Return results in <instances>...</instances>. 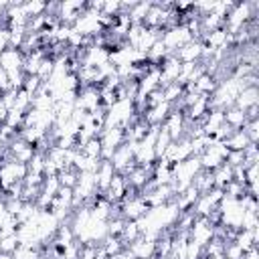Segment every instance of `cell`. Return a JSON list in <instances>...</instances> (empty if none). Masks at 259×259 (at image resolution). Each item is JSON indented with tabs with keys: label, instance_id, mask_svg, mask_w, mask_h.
Segmentation results:
<instances>
[{
	"label": "cell",
	"instance_id": "obj_1",
	"mask_svg": "<svg viewBox=\"0 0 259 259\" xmlns=\"http://www.w3.org/2000/svg\"><path fill=\"white\" fill-rule=\"evenodd\" d=\"M28 174V166L22 162L12 160L10 156H4L0 162V184L2 190H8L14 184H20Z\"/></svg>",
	"mask_w": 259,
	"mask_h": 259
},
{
	"label": "cell",
	"instance_id": "obj_4",
	"mask_svg": "<svg viewBox=\"0 0 259 259\" xmlns=\"http://www.w3.org/2000/svg\"><path fill=\"white\" fill-rule=\"evenodd\" d=\"M257 97H259V93H257V85H249V87L241 89V93L237 95V99H235L233 105H235L237 109H241V111H247L249 107L257 105Z\"/></svg>",
	"mask_w": 259,
	"mask_h": 259
},
{
	"label": "cell",
	"instance_id": "obj_8",
	"mask_svg": "<svg viewBox=\"0 0 259 259\" xmlns=\"http://www.w3.org/2000/svg\"><path fill=\"white\" fill-rule=\"evenodd\" d=\"M2 192H4V190H2V184H0V196H2Z\"/></svg>",
	"mask_w": 259,
	"mask_h": 259
},
{
	"label": "cell",
	"instance_id": "obj_3",
	"mask_svg": "<svg viewBox=\"0 0 259 259\" xmlns=\"http://www.w3.org/2000/svg\"><path fill=\"white\" fill-rule=\"evenodd\" d=\"M24 65V53L20 49H6L2 55H0V67L6 71V73H14V71H20Z\"/></svg>",
	"mask_w": 259,
	"mask_h": 259
},
{
	"label": "cell",
	"instance_id": "obj_5",
	"mask_svg": "<svg viewBox=\"0 0 259 259\" xmlns=\"http://www.w3.org/2000/svg\"><path fill=\"white\" fill-rule=\"evenodd\" d=\"M225 123H227L231 130H241V127L247 123V115H245V111H241V109H237V107L233 105V107L225 109Z\"/></svg>",
	"mask_w": 259,
	"mask_h": 259
},
{
	"label": "cell",
	"instance_id": "obj_6",
	"mask_svg": "<svg viewBox=\"0 0 259 259\" xmlns=\"http://www.w3.org/2000/svg\"><path fill=\"white\" fill-rule=\"evenodd\" d=\"M16 247H18V237H16V233H12V235H2V239H0V251H2V253H14Z\"/></svg>",
	"mask_w": 259,
	"mask_h": 259
},
{
	"label": "cell",
	"instance_id": "obj_7",
	"mask_svg": "<svg viewBox=\"0 0 259 259\" xmlns=\"http://www.w3.org/2000/svg\"><path fill=\"white\" fill-rule=\"evenodd\" d=\"M10 89V83H8V73L0 67V91L4 93V91H8Z\"/></svg>",
	"mask_w": 259,
	"mask_h": 259
},
{
	"label": "cell",
	"instance_id": "obj_2",
	"mask_svg": "<svg viewBox=\"0 0 259 259\" xmlns=\"http://www.w3.org/2000/svg\"><path fill=\"white\" fill-rule=\"evenodd\" d=\"M202 49H204L202 40L192 38L190 42H186L184 47H180V49L174 53V57H176L180 63H198L200 57H202Z\"/></svg>",
	"mask_w": 259,
	"mask_h": 259
}]
</instances>
